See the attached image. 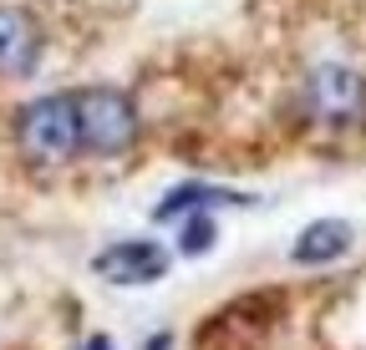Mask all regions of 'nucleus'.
Returning a JSON list of instances; mask_svg holds the SVG:
<instances>
[{"mask_svg": "<svg viewBox=\"0 0 366 350\" xmlns=\"http://www.w3.org/2000/svg\"><path fill=\"white\" fill-rule=\"evenodd\" d=\"M351 249V224L346 218H315V224L295 239L290 259L295 264H331V259H341Z\"/></svg>", "mask_w": 366, "mask_h": 350, "instance_id": "423d86ee", "label": "nucleus"}, {"mask_svg": "<svg viewBox=\"0 0 366 350\" xmlns=\"http://www.w3.org/2000/svg\"><path fill=\"white\" fill-rule=\"evenodd\" d=\"M41 61V26L21 6H0V76H31Z\"/></svg>", "mask_w": 366, "mask_h": 350, "instance_id": "39448f33", "label": "nucleus"}, {"mask_svg": "<svg viewBox=\"0 0 366 350\" xmlns=\"http://www.w3.org/2000/svg\"><path fill=\"white\" fill-rule=\"evenodd\" d=\"M86 350H112V340H102V335H97V340H92Z\"/></svg>", "mask_w": 366, "mask_h": 350, "instance_id": "1a4fd4ad", "label": "nucleus"}, {"mask_svg": "<svg viewBox=\"0 0 366 350\" xmlns=\"http://www.w3.org/2000/svg\"><path fill=\"white\" fill-rule=\"evenodd\" d=\"M214 203H249L244 193L234 188H209V183H189V188H173L163 193V203L153 208L158 224H168V218H183V213H194V208H214Z\"/></svg>", "mask_w": 366, "mask_h": 350, "instance_id": "0eeeda50", "label": "nucleus"}, {"mask_svg": "<svg viewBox=\"0 0 366 350\" xmlns=\"http://www.w3.org/2000/svg\"><path fill=\"white\" fill-rule=\"evenodd\" d=\"M92 269H97V279H107V284H153V279L168 274V249H158L148 239H127V244L102 249L92 259Z\"/></svg>", "mask_w": 366, "mask_h": 350, "instance_id": "20e7f679", "label": "nucleus"}, {"mask_svg": "<svg viewBox=\"0 0 366 350\" xmlns=\"http://www.w3.org/2000/svg\"><path fill=\"white\" fill-rule=\"evenodd\" d=\"M16 148L21 158L41 168H61L81 153V122H76V92H51L21 107L16 117Z\"/></svg>", "mask_w": 366, "mask_h": 350, "instance_id": "f257e3e1", "label": "nucleus"}, {"mask_svg": "<svg viewBox=\"0 0 366 350\" xmlns=\"http://www.w3.org/2000/svg\"><path fill=\"white\" fill-rule=\"evenodd\" d=\"M183 254H204V249H214V218H209V208H194L189 218H183V244H178Z\"/></svg>", "mask_w": 366, "mask_h": 350, "instance_id": "6e6552de", "label": "nucleus"}, {"mask_svg": "<svg viewBox=\"0 0 366 350\" xmlns=\"http://www.w3.org/2000/svg\"><path fill=\"white\" fill-rule=\"evenodd\" d=\"M305 112L310 122L346 133V127L366 122V81L351 66H315L305 76Z\"/></svg>", "mask_w": 366, "mask_h": 350, "instance_id": "7ed1b4c3", "label": "nucleus"}, {"mask_svg": "<svg viewBox=\"0 0 366 350\" xmlns=\"http://www.w3.org/2000/svg\"><path fill=\"white\" fill-rule=\"evenodd\" d=\"M76 122H81V148L97 158H117L137 143V107L117 86H86L76 92Z\"/></svg>", "mask_w": 366, "mask_h": 350, "instance_id": "f03ea898", "label": "nucleus"}, {"mask_svg": "<svg viewBox=\"0 0 366 350\" xmlns=\"http://www.w3.org/2000/svg\"><path fill=\"white\" fill-rule=\"evenodd\" d=\"M148 350H168V335H153V345Z\"/></svg>", "mask_w": 366, "mask_h": 350, "instance_id": "9d476101", "label": "nucleus"}]
</instances>
